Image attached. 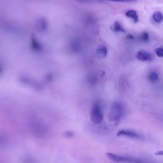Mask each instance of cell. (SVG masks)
Listing matches in <instances>:
<instances>
[{
	"label": "cell",
	"instance_id": "6da1fadb",
	"mask_svg": "<svg viewBox=\"0 0 163 163\" xmlns=\"http://www.w3.org/2000/svg\"><path fill=\"white\" fill-rule=\"evenodd\" d=\"M124 112L123 105L120 102H114L111 105L108 112V118L109 121L117 126L123 117Z\"/></svg>",
	"mask_w": 163,
	"mask_h": 163
},
{
	"label": "cell",
	"instance_id": "7a4b0ae2",
	"mask_svg": "<svg viewBox=\"0 0 163 163\" xmlns=\"http://www.w3.org/2000/svg\"><path fill=\"white\" fill-rule=\"evenodd\" d=\"M106 156L110 160L115 162L137 163L143 162L144 161L143 160L141 159L131 157L130 156L120 155L112 153H106Z\"/></svg>",
	"mask_w": 163,
	"mask_h": 163
},
{
	"label": "cell",
	"instance_id": "3957f363",
	"mask_svg": "<svg viewBox=\"0 0 163 163\" xmlns=\"http://www.w3.org/2000/svg\"><path fill=\"white\" fill-rule=\"evenodd\" d=\"M90 115V120L93 123L99 124L102 123L104 117L99 103H94L91 110Z\"/></svg>",
	"mask_w": 163,
	"mask_h": 163
},
{
	"label": "cell",
	"instance_id": "277c9868",
	"mask_svg": "<svg viewBox=\"0 0 163 163\" xmlns=\"http://www.w3.org/2000/svg\"><path fill=\"white\" fill-rule=\"evenodd\" d=\"M118 136H124L133 138L139 139L142 138L140 134L133 131L127 130H121L118 131Z\"/></svg>",
	"mask_w": 163,
	"mask_h": 163
},
{
	"label": "cell",
	"instance_id": "5b68a950",
	"mask_svg": "<svg viewBox=\"0 0 163 163\" xmlns=\"http://www.w3.org/2000/svg\"><path fill=\"white\" fill-rule=\"evenodd\" d=\"M136 58L142 62L150 61L151 60L152 56L149 53L144 51H140L137 53Z\"/></svg>",
	"mask_w": 163,
	"mask_h": 163
},
{
	"label": "cell",
	"instance_id": "8992f818",
	"mask_svg": "<svg viewBox=\"0 0 163 163\" xmlns=\"http://www.w3.org/2000/svg\"><path fill=\"white\" fill-rule=\"evenodd\" d=\"M127 17L133 19L135 23L138 22L139 21L138 16L136 11L130 10L127 11L126 13Z\"/></svg>",
	"mask_w": 163,
	"mask_h": 163
},
{
	"label": "cell",
	"instance_id": "52a82bcc",
	"mask_svg": "<svg viewBox=\"0 0 163 163\" xmlns=\"http://www.w3.org/2000/svg\"><path fill=\"white\" fill-rule=\"evenodd\" d=\"M97 53L99 57L101 58H105L107 54V49L105 47L100 46L97 49Z\"/></svg>",
	"mask_w": 163,
	"mask_h": 163
},
{
	"label": "cell",
	"instance_id": "ba28073f",
	"mask_svg": "<svg viewBox=\"0 0 163 163\" xmlns=\"http://www.w3.org/2000/svg\"><path fill=\"white\" fill-rule=\"evenodd\" d=\"M153 20L157 23L162 22L163 20V15L160 12H156L153 14Z\"/></svg>",
	"mask_w": 163,
	"mask_h": 163
},
{
	"label": "cell",
	"instance_id": "9c48e42d",
	"mask_svg": "<svg viewBox=\"0 0 163 163\" xmlns=\"http://www.w3.org/2000/svg\"><path fill=\"white\" fill-rule=\"evenodd\" d=\"M111 29L115 32H125L124 29L121 26L120 24L117 21L115 22L113 26L111 27Z\"/></svg>",
	"mask_w": 163,
	"mask_h": 163
},
{
	"label": "cell",
	"instance_id": "30bf717a",
	"mask_svg": "<svg viewBox=\"0 0 163 163\" xmlns=\"http://www.w3.org/2000/svg\"><path fill=\"white\" fill-rule=\"evenodd\" d=\"M159 76L155 72H153L150 73L148 76V79L151 82H155L158 80Z\"/></svg>",
	"mask_w": 163,
	"mask_h": 163
},
{
	"label": "cell",
	"instance_id": "8fae6325",
	"mask_svg": "<svg viewBox=\"0 0 163 163\" xmlns=\"http://www.w3.org/2000/svg\"><path fill=\"white\" fill-rule=\"evenodd\" d=\"M141 39L144 41H148L149 39V34L148 33L145 32L143 33L140 36Z\"/></svg>",
	"mask_w": 163,
	"mask_h": 163
},
{
	"label": "cell",
	"instance_id": "7c38bea8",
	"mask_svg": "<svg viewBox=\"0 0 163 163\" xmlns=\"http://www.w3.org/2000/svg\"><path fill=\"white\" fill-rule=\"evenodd\" d=\"M156 54L159 57H163V49L158 48L155 50Z\"/></svg>",
	"mask_w": 163,
	"mask_h": 163
},
{
	"label": "cell",
	"instance_id": "4fadbf2b",
	"mask_svg": "<svg viewBox=\"0 0 163 163\" xmlns=\"http://www.w3.org/2000/svg\"><path fill=\"white\" fill-rule=\"evenodd\" d=\"M108 1L115 2L131 3L136 2L137 0H108Z\"/></svg>",
	"mask_w": 163,
	"mask_h": 163
},
{
	"label": "cell",
	"instance_id": "5bb4252c",
	"mask_svg": "<svg viewBox=\"0 0 163 163\" xmlns=\"http://www.w3.org/2000/svg\"><path fill=\"white\" fill-rule=\"evenodd\" d=\"M65 135L67 137L71 138L73 137L74 133L71 131H68L65 133Z\"/></svg>",
	"mask_w": 163,
	"mask_h": 163
},
{
	"label": "cell",
	"instance_id": "9a60e30c",
	"mask_svg": "<svg viewBox=\"0 0 163 163\" xmlns=\"http://www.w3.org/2000/svg\"><path fill=\"white\" fill-rule=\"evenodd\" d=\"M127 37L128 39H133L134 38V36L132 35V34H130L129 35H128Z\"/></svg>",
	"mask_w": 163,
	"mask_h": 163
},
{
	"label": "cell",
	"instance_id": "2e32d148",
	"mask_svg": "<svg viewBox=\"0 0 163 163\" xmlns=\"http://www.w3.org/2000/svg\"><path fill=\"white\" fill-rule=\"evenodd\" d=\"M155 154L156 155H163V151L158 152L157 153H156Z\"/></svg>",
	"mask_w": 163,
	"mask_h": 163
},
{
	"label": "cell",
	"instance_id": "e0dca14e",
	"mask_svg": "<svg viewBox=\"0 0 163 163\" xmlns=\"http://www.w3.org/2000/svg\"><path fill=\"white\" fill-rule=\"evenodd\" d=\"M81 1H102V0H81Z\"/></svg>",
	"mask_w": 163,
	"mask_h": 163
}]
</instances>
